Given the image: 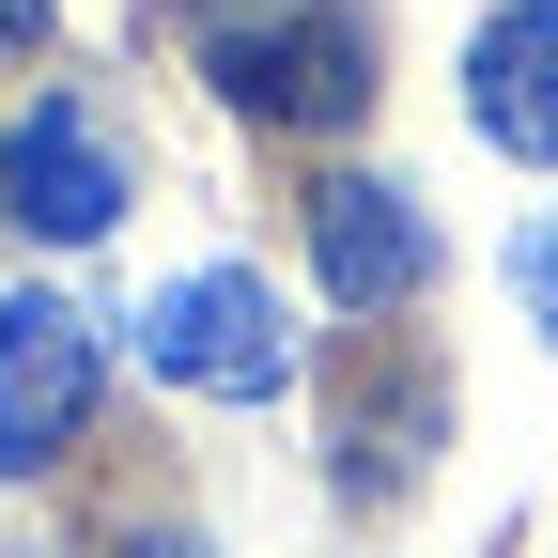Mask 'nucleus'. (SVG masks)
Here are the masks:
<instances>
[{
    "instance_id": "7ed1b4c3",
    "label": "nucleus",
    "mask_w": 558,
    "mask_h": 558,
    "mask_svg": "<svg viewBox=\"0 0 558 558\" xmlns=\"http://www.w3.org/2000/svg\"><path fill=\"white\" fill-rule=\"evenodd\" d=\"M94 373H109V341H94L78 295H0V481H32V465L78 450Z\"/></svg>"
},
{
    "instance_id": "423d86ee",
    "label": "nucleus",
    "mask_w": 558,
    "mask_h": 558,
    "mask_svg": "<svg viewBox=\"0 0 558 558\" xmlns=\"http://www.w3.org/2000/svg\"><path fill=\"white\" fill-rule=\"evenodd\" d=\"M465 109H481L497 156L558 171V0H497V16H481V47H465Z\"/></svg>"
},
{
    "instance_id": "f257e3e1",
    "label": "nucleus",
    "mask_w": 558,
    "mask_h": 558,
    "mask_svg": "<svg viewBox=\"0 0 558 558\" xmlns=\"http://www.w3.org/2000/svg\"><path fill=\"white\" fill-rule=\"evenodd\" d=\"M140 357L202 403H264V388H295V311L264 295V264H186L140 295Z\"/></svg>"
},
{
    "instance_id": "1a4fd4ad",
    "label": "nucleus",
    "mask_w": 558,
    "mask_h": 558,
    "mask_svg": "<svg viewBox=\"0 0 558 558\" xmlns=\"http://www.w3.org/2000/svg\"><path fill=\"white\" fill-rule=\"evenodd\" d=\"M156 558H202V543H156Z\"/></svg>"
},
{
    "instance_id": "0eeeda50",
    "label": "nucleus",
    "mask_w": 558,
    "mask_h": 558,
    "mask_svg": "<svg viewBox=\"0 0 558 558\" xmlns=\"http://www.w3.org/2000/svg\"><path fill=\"white\" fill-rule=\"evenodd\" d=\"M512 311H527V326L558 341V202H543L527 233H512Z\"/></svg>"
},
{
    "instance_id": "39448f33",
    "label": "nucleus",
    "mask_w": 558,
    "mask_h": 558,
    "mask_svg": "<svg viewBox=\"0 0 558 558\" xmlns=\"http://www.w3.org/2000/svg\"><path fill=\"white\" fill-rule=\"evenodd\" d=\"M311 264H326L341 311H403L418 279H435V218H418V186H403V171L311 186Z\"/></svg>"
},
{
    "instance_id": "20e7f679",
    "label": "nucleus",
    "mask_w": 558,
    "mask_h": 558,
    "mask_svg": "<svg viewBox=\"0 0 558 558\" xmlns=\"http://www.w3.org/2000/svg\"><path fill=\"white\" fill-rule=\"evenodd\" d=\"M0 202L47 233V248H94L124 218V156H109V124L78 94H32L16 124H0Z\"/></svg>"
},
{
    "instance_id": "6e6552de",
    "label": "nucleus",
    "mask_w": 558,
    "mask_h": 558,
    "mask_svg": "<svg viewBox=\"0 0 558 558\" xmlns=\"http://www.w3.org/2000/svg\"><path fill=\"white\" fill-rule=\"evenodd\" d=\"M16 47H47V0H0V62H16Z\"/></svg>"
},
{
    "instance_id": "f03ea898",
    "label": "nucleus",
    "mask_w": 558,
    "mask_h": 558,
    "mask_svg": "<svg viewBox=\"0 0 558 558\" xmlns=\"http://www.w3.org/2000/svg\"><path fill=\"white\" fill-rule=\"evenodd\" d=\"M202 62H218V94H233L248 124H357V109H373V32L341 16V0L248 16V32H218Z\"/></svg>"
}]
</instances>
